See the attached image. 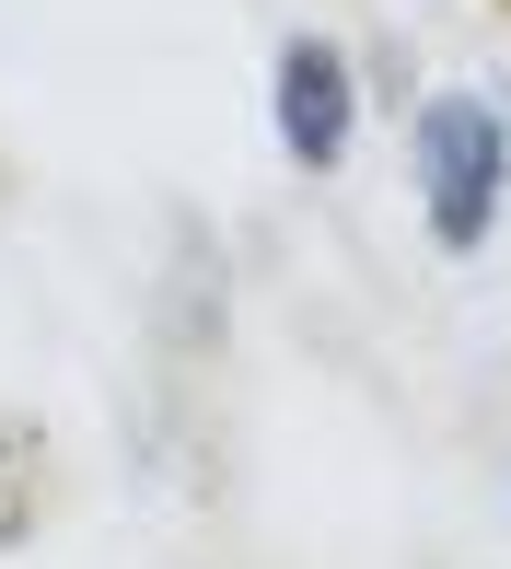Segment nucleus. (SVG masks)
<instances>
[{
	"instance_id": "1",
	"label": "nucleus",
	"mask_w": 511,
	"mask_h": 569,
	"mask_svg": "<svg viewBox=\"0 0 511 569\" xmlns=\"http://www.w3.org/2000/svg\"><path fill=\"white\" fill-rule=\"evenodd\" d=\"M407 163H419V221L442 256H477L511 210V117L489 93H430L407 117Z\"/></svg>"
},
{
	"instance_id": "2",
	"label": "nucleus",
	"mask_w": 511,
	"mask_h": 569,
	"mask_svg": "<svg viewBox=\"0 0 511 569\" xmlns=\"http://www.w3.org/2000/svg\"><path fill=\"white\" fill-rule=\"evenodd\" d=\"M361 59H349L338 36H279V59H268V128H279V151H291L302 174H338L349 163V140H361Z\"/></svg>"
},
{
	"instance_id": "3",
	"label": "nucleus",
	"mask_w": 511,
	"mask_h": 569,
	"mask_svg": "<svg viewBox=\"0 0 511 569\" xmlns=\"http://www.w3.org/2000/svg\"><path fill=\"white\" fill-rule=\"evenodd\" d=\"M221 326H233V302H221V256L198 221H174V279H163V349L174 360H210Z\"/></svg>"
},
{
	"instance_id": "4",
	"label": "nucleus",
	"mask_w": 511,
	"mask_h": 569,
	"mask_svg": "<svg viewBox=\"0 0 511 569\" xmlns=\"http://www.w3.org/2000/svg\"><path fill=\"white\" fill-rule=\"evenodd\" d=\"M36 523H47V430L0 407V558H12Z\"/></svg>"
}]
</instances>
